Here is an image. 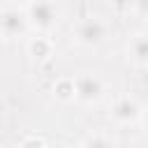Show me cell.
I'll list each match as a JSON object with an SVG mask.
<instances>
[{"label": "cell", "mask_w": 148, "mask_h": 148, "mask_svg": "<svg viewBox=\"0 0 148 148\" xmlns=\"http://www.w3.org/2000/svg\"><path fill=\"white\" fill-rule=\"evenodd\" d=\"M28 18H30L37 28H49V25H53V21H56V9H53L51 2H46V0H37V2L30 5Z\"/></svg>", "instance_id": "cell-1"}, {"label": "cell", "mask_w": 148, "mask_h": 148, "mask_svg": "<svg viewBox=\"0 0 148 148\" xmlns=\"http://www.w3.org/2000/svg\"><path fill=\"white\" fill-rule=\"evenodd\" d=\"M102 37H104V25L97 18H86L76 28V39L81 44H97Z\"/></svg>", "instance_id": "cell-2"}, {"label": "cell", "mask_w": 148, "mask_h": 148, "mask_svg": "<svg viewBox=\"0 0 148 148\" xmlns=\"http://www.w3.org/2000/svg\"><path fill=\"white\" fill-rule=\"evenodd\" d=\"M0 30H2V35H7V37L23 32V30H25V16H23L21 12H16V9L2 12V14H0Z\"/></svg>", "instance_id": "cell-3"}, {"label": "cell", "mask_w": 148, "mask_h": 148, "mask_svg": "<svg viewBox=\"0 0 148 148\" xmlns=\"http://www.w3.org/2000/svg\"><path fill=\"white\" fill-rule=\"evenodd\" d=\"M74 90L81 99H97L99 92H102V83L95 76H81V79H76Z\"/></svg>", "instance_id": "cell-4"}, {"label": "cell", "mask_w": 148, "mask_h": 148, "mask_svg": "<svg viewBox=\"0 0 148 148\" xmlns=\"http://www.w3.org/2000/svg\"><path fill=\"white\" fill-rule=\"evenodd\" d=\"M113 116H116L118 120H134V118L139 116V106H136V102H132V99H120V102L116 104V109H113Z\"/></svg>", "instance_id": "cell-5"}, {"label": "cell", "mask_w": 148, "mask_h": 148, "mask_svg": "<svg viewBox=\"0 0 148 148\" xmlns=\"http://www.w3.org/2000/svg\"><path fill=\"white\" fill-rule=\"evenodd\" d=\"M134 53H136V60H146V56H148V49H146V39L143 37H136L134 39Z\"/></svg>", "instance_id": "cell-6"}, {"label": "cell", "mask_w": 148, "mask_h": 148, "mask_svg": "<svg viewBox=\"0 0 148 148\" xmlns=\"http://www.w3.org/2000/svg\"><path fill=\"white\" fill-rule=\"evenodd\" d=\"M86 148H111V143L106 139H102V136H95V139H90L86 143Z\"/></svg>", "instance_id": "cell-7"}, {"label": "cell", "mask_w": 148, "mask_h": 148, "mask_svg": "<svg viewBox=\"0 0 148 148\" xmlns=\"http://www.w3.org/2000/svg\"><path fill=\"white\" fill-rule=\"evenodd\" d=\"M30 51L42 58V56H46V44H44V42H32V44H30Z\"/></svg>", "instance_id": "cell-8"}]
</instances>
